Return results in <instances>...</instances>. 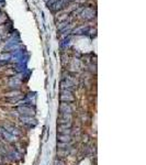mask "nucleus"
I'll return each mask as SVG.
<instances>
[{
  "mask_svg": "<svg viewBox=\"0 0 146 165\" xmlns=\"http://www.w3.org/2000/svg\"><path fill=\"white\" fill-rule=\"evenodd\" d=\"M54 165H66V163L61 159H56L54 161Z\"/></svg>",
  "mask_w": 146,
  "mask_h": 165,
  "instance_id": "2eb2a0df",
  "label": "nucleus"
},
{
  "mask_svg": "<svg viewBox=\"0 0 146 165\" xmlns=\"http://www.w3.org/2000/svg\"><path fill=\"white\" fill-rule=\"evenodd\" d=\"M70 2V0H57L54 3H52V10L53 11H58V10H62L66 7V5Z\"/></svg>",
  "mask_w": 146,
  "mask_h": 165,
  "instance_id": "39448f33",
  "label": "nucleus"
},
{
  "mask_svg": "<svg viewBox=\"0 0 146 165\" xmlns=\"http://www.w3.org/2000/svg\"><path fill=\"white\" fill-rule=\"evenodd\" d=\"M2 127L6 129L8 132H10L12 135H14V137H18V135H21V131H20L17 127H14L13 124H9V123H7V124H5V126H2Z\"/></svg>",
  "mask_w": 146,
  "mask_h": 165,
  "instance_id": "1a4fd4ad",
  "label": "nucleus"
},
{
  "mask_svg": "<svg viewBox=\"0 0 146 165\" xmlns=\"http://www.w3.org/2000/svg\"><path fill=\"white\" fill-rule=\"evenodd\" d=\"M57 132H58V135H71V133H73L71 122H70V123H62V124H58V127H57Z\"/></svg>",
  "mask_w": 146,
  "mask_h": 165,
  "instance_id": "f257e3e1",
  "label": "nucleus"
},
{
  "mask_svg": "<svg viewBox=\"0 0 146 165\" xmlns=\"http://www.w3.org/2000/svg\"><path fill=\"white\" fill-rule=\"evenodd\" d=\"M0 138H1V139H3L6 142L12 143V142H14V141H16V138H17V137L12 135L11 133L7 131L3 127H0Z\"/></svg>",
  "mask_w": 146,
  "mask_h": 165,
  "instance_id": "7ed1b4c3",
  "label": "nucleus"
},
{
  "mask_svg": "<svg viewBox=\"0 0 146 165\" xmlns=\"http://www.w3.org/2000/svg\"><path fill=\"white\" fill-rule=\"evenodd\" d=\"M61 87H62V90H68V91H73L75 88H76L77 86H75V85L71 83V81H67V79H63L62 81H61Z\"/></svg>",
  "mask_w": 146,
  "mask_h": 165,
  "instance_id": "6e6552de",
  "label": "nucleus"
},
{
  "mask_svg": "<svg viewBox=\"0 0 146 165\" xmlns=\"http://www.w3.org/2000/svg\"><path fill=\"white\" fill-rule=\"evenodd\" d=\"M73 141V138L71 135H57V142H62V143H71Z\"/></svg>",
  "mask_w": 146,
  "mask_h": 165,
  "instance_id": "f8f14e48",
  "label": "nucleus"
},
{
  "mask_svg": "<svg viewBox=\"0 0 146 165\" xmlns=\"http://www.w3.org/2000/svg\"><path fill=\"white\" fill-rule=\"evenodd\" d=\"M17 110L21 113V116H30V117H33V116L35 115V110L28 106H20L17 108Z\"/></svg>",
  "mask_w": 146,
  "mask_h": 165,
  "instance_id": "20e7f679",
  "label": "nucleus"
},
{
  "mask_svg": "<svg viewBox=\"0 0 146 165\" xmlns=\"http://www.w3.org/2000/svg\"><path fill=\"white\" fill-rule=\"evenodd\" d=\"M82 17L86 20H91L93 17H95V11H93L92 9L86 8L84 11L82 12Z\"/></svg>",
  "mask_w": 146,
  "mask_h": 165,
  "instance_id": "9b49d317",
  "label": "nucleus"
},
{
  "mask_svg": "<svg viewBox=\"0 0 146 165\" xmlns=\"http://www.w3.org/2000/svg\"><path fill=\"white\" fill-rule=\"evenodd\" d=\"M68 154H69V149H57L56 155L61 160L65 159V157H67Z\"/></svg>",
  "mask_w": 146,
  "mask_h": 165,
  "instance_id": "ddd939ff",
  "label": "nucleus"
},
{
  "mask_svg": "<svg viewBox=\"0 0 146 165\" xmlns=\"http://www.w3.org/2000/svg\"><path fill=\"white\" fill-rule=\"evenodd\" d=\"M19 120L21 121V123L26 124V126L32 127L36 124V120L34 119L33 117H30V116H20Z\"/></svg>",
  "mask_w": 146,
  "mask_h": 165,
  "instance_id": "423d86ee",
  "label": "nucleus"
},
{
  "mask_svg": "<svg viewBox=\"0 0 146 165\" xmlns=\"http://www.w3.org/2000/svg\"><path fill=\"white\" fill-rule=\"evenodd\" d=\"M71 120H73V115H70V113H61L59 115V124H62V123H70Z\"/></svg>",
  "mask_w": 146,
  "mask_h": 165,
  "instance_id": "9d476101",
  "label": "nucleus"
},
{
  "mask_svg": "<svg viewBox=\"0 0 146 165\" xmlns=\"http://www.w3.org/2000/svg\"><path fill=\"white\" fill-rule=\"evenodd\" d=\"M59 98H61L62 102H69V104L76 100L75 96L73 95V91H68V90H62Z\"/></svg>",
  "mask_w": 146,
  "mask_h": 165,
  "instance_id": "f03ea898",
  "label": "nucleus"
},
{
  "mask_svg": "<svg viewBox=\"0 0 146 165\" xmlns=\"http://www.w3.org/2000/svg\"><path fill=\"white\" fill-rule=\"evenodd\" d=\"M74 108L70 106L69 102H61L59 105V112L61 113H70L73 115Z\"/></svg>",
  "mask_w": 146,
  "mask_h": 165,
  "instance_id": "0eeeda50",
  "label": "nucleus"
},
{
  "mask_svg": "<svg viewBox=\"0 0 146 165\" xmlns=\"http://www.w3.org/2000/svg\"><path fill=\"white\" fill-rule=\"evenodd\" d=\"M70 144L71 143H62V142H57V148L58 149H69Z\"/></svg>",
  "mask_w": 146,
  "mask_h": 165,
  "instance_id": "4468645a",
  "label": "nucleus"
}]
</instances>
